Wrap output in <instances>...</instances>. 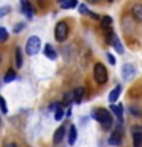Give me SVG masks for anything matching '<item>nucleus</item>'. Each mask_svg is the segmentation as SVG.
Returning <instances> with one entry per match:
<instances>
[{
	"instance_id": "f257e3e1",
	"label": "nucleus",
	"mask_w": 142,
	"mask_h": 147,
	"mask_svg": "<svg viewBox=\"0 0 142 147\" xmlns=\"http://www.w3.org/2000/svg\"><path fill=\"white\" fill-rule=\"evenodd\" d=\"M92 118L96 119V121L101 123V126H102L105 130H110L113 126V118H112V113L109 112L107 109H96L92 112Z\"/></svg>"
},
{
	"instance_id": "f03ea898",
	"label": "nucleus",
	"mask_w": 142,
	"mask_h": 147,
	"mask_svg": "<svg viewBox=\"0 0 142 147\" xmlns=\"http://www.w3.org/2000/svg\"><path fill=\"white\" fill-rule=\"evenodd\" d=\"M93 78L98 84H105L109 80V72L102 63H96L93 67Z\"/></svg>"
},
{
	"instance_id": "7ed1b4c3",
	"label": "nucleus",
	"mask_w": 142,
	"mask_h": 147,
	"mask_svg": "<svg viewBox=\"0 0 142 147\" xmlns=\"http://www.w3.org/2000/svg\"><path fill=\"white\" fill-rule=\"evenodd\" d=\"M26 54H29V55H35L37 52H40V49H41V40L38 38L37 35H32L27 38L26 41Z\"/></svg>"
},
{
	"instance_id": "20e7f679",
	"label": "nucleus",
	"mask_w": 142,
	"mask_h": 147,
	"mask_svg": "<svg viewBox=\"0 0 142 147\" xmlns=\"http://www.w3.org/2000/svg\"><path fill=\"white\" fill-rule=\"evenodd\" d=\"M69 35V26L66 22H58L57 26H55V40L63 43L64 40L67 38Z\"/></svg>"
},
{
	"instance_id": "39448f33",
	"label": "nucleus",
	"mask_w": 142,
	"mask_h": 147,
	"mask_svg": "<svg viewBox=\"0 0 142 147\" xmlns=\"http://www.w3.org/2000/svg\"><path fill=\"white\" fill-rule=\"evenodd\" d=\"M20 8H21V12L25 14L27 18H32V16H34V9H32L29 0H20Z\"/></svg>"
},
{
	"instance_id": "423d86ee",
	"label": "nucleus",
	"mask_w": 142,
	"mask_h": 147,
	"mask_svg": "<svg viewBox=\"0 0 142 147\" xmlns=\"http://www.w3.org/2000/svg\"><path fill=\"white\" fill-rule=\"evenodd\" d=\"M136 74V67L133 66V64H124L122 67V77L125 78V80H130V78H133V75Z\"/></svg>"
},
{
	"instance_id": "0eeeda50",
	"label": "nucleus",
	"mask_w": 142,
	"mask_h": 147,
	"mask_svg": "<svg viewBox=\"0 0 142 147\" xmlns=\"http://www.w3.org/2000/svg\"><path fill=\"white\" fill-rule=\"evenodd\" d=\"M131 16L136 22H142V3H136L131 8Z\"/></svg>"
},
{
	"instance_id": "6e6552de",
	"label": "nucleus",
	"mask_w": 142,
	"mask_h": 147,
	"mask_svg": "<svg viewBox=\"0 0 142 147\" xmlns=\"http://www.w3.org/2000/svg\"><path fill=\"white\" fill-rule=\"evenodd\" d=\"M121 92H122V86H119V84H118V86L115 87V89L109 94V101H110V103H112V104L116 103L118 98H119V95H121Z\"/></svg>"
},
{
	"instance_id": "1a4fd4ad",
	"label": "nucleus",
	"mask_w": 142,
	"mask_h": 147,
	"mask_svg": "<svg viewBox=\"0 0 142 147\" xmlns=\"http://www.w3.org/2000/svg\"><path fill=\"white\" fill-rule=\"evenodd\" d=\"M64 135H66V127L64 126H60L57 130H55V135H54V142H61L63 141V138H64Z\"/></svg>"
},
{
	"instance_id": "9d476101",
	"label": "nucleus",
	"mask_w": 142,
	"mask_h": 147,
	"mask_svg": "<svg viewBox=\"0 0 142 147\" xmlns=\"http://www.w3.org/2000/svg\"><path fill=\"white\" fill-rule=\"evenodd\" d=\"M109 142H110L112 146H118V144H121V142H122V133H121V132H118V130H115V132H113V135L110 136Z\"/></svg>"
},
{
	"instance_id": "9b49d317",
	"label": "nucleus",
	"mask_w": 142,
	"mask_h": 147,
	"mask_svg": "<svg viewBox=\"0 0 142 147\" xmlns=\"http://www.w3.org/2000/svg\"><path fill=\"white\" fill-rule=\"evenodd\" d=\"M44 55L49 60H57V51L52 48V45H46L44 46Z\"/></svg>"
},
{
	"instance_id": "f8f14e48",
	"label": "nucleus",
	"mask_w": 142,
	"mask_h": 147,
	"mask_svg": "<svg viewBox=\"0 0 142 147\" xmlns=\"http://www.w3.org/2000/svg\"><path fill=\"white\" fill-rule=\"evenodd\" d=\"M73 101H75V103H81L82 101V96H84V87H76L75 90H73Z\"/></svg>"
},
{
	"instance_id": "ddd939ff",
	"label": "nucleus",
	"mask_w": 142,
	"mask_h": 147,
	"mask_svg": "<svg viewBox=\"0 0 142 147\" xmlns=\"http://www.w3.org/2000/svg\"><path fill=\"white\" fill-rule=\"evenodd\" d=\"M110 110H113V113L119 118V123H122V104L121 103L112 104V106H110Z\"/></svg>"
},
{
	"instance_id": "4468645a",
	"label": "nucleus",
	"mask_w": 142,
	"mask_h": 147,
	"mask_svg": "<svg viewBox=\"0 0 142 147\" xmlns=\"http://www.w3.org/2000/svg\"><path fill=\"white\" fill-rule=\"evenodd\" d=\"M133 147H142V132L136 130L133 133Z\"/></svg>"
},
{
	"instance_id": "2eb2a0df",
	"label": "nucleus",
	"mask_w": 142,
	"mask_h": 147,
	"mask_svg": "<svg viewBox=\"0 0 142 147\" xmlns=\"http://www.w3.org/2000/svg\"><path fill=\"white\" fill-rule=\"evenodd\" d=\"M76 127L75 126H70L69 127V144L70 146H73L75 144V141H76Z\"/></svg>"
},
{
	"instance_id": "dca6fc26",
	"label": "nucleus",
	"mask_w": 142,
	"mask_h": 147,
	"mask_svg": "<svg viewBox=\"0 0 142 147\" xmlns=\"http://www.w3.org/2000/svg\"><path fill=\"white\" fill-rule=\"evenodd\" d=\"M112 45H113V48L116 49V52L118 54H124V46H122V43L119 41V38L116 35L113 37V40H112Z\"/></svg>"
},
{
	"instance_id": "f3484780",
	"label": "nucleus",
	"mask_w": 142,
	"mask_h": 147,
	"mask_svg": "<svg viewBox=\"0 0 142 147\" xmlns=\"http://www.w3.org/2000/svg\"><path fill=\"white\" fill-rule=\"evenodd\" d=\"M112 23H113V20H112V17H109V16H105V17L101 18V26H102L105 31L112 28Z\"/></svg>"
},
{
	"instance_id": "a211bd4d",
	"label": "nucleus",
	"mask_w": 142,
	"mask_h": 147,
	"mask_svg": "<svg viewBox=\"0 0 142 147\" xmlns=\"http://www.w3.org/2000/svg\"><path fill=\"white\" fill-rule=\"evenodd\" d=\"M15 77H17V74H15V71H12V69H9V71L5 74V77H3V81L5 83H11V81H14L15 80Z\"/></svg>"
},
{
	"instance_id": "6ab92c4d",
	"label": "nucleus",
	"mask_w": 142,
	"mask_h": 147,
	"mask_svg": "<svg viewBox=\"0 0 142 147\" xmlns=\"http://www.w3.org/2000/svg\"><path fill=\"white\" fill-rule=\"evenodd\" d=\"M15 66H17V67H21V66H23V57H21L20 48L15 49Z\"/></svg>"
},
{
	"instance_id": "aec40b11",
	"label": "nucleus",
	"mask_w": 142,
	"mask_h": 147,
	"mask_svg": "<svg viewBox=\"0 0 142 147\" xmlns=\"http://www.w3.org/2000/svg\"><path fill=\"white\" fill-rule=\"evenodd\" d=\"M78 5L76 0H66L64 3H61V8L63 9H72V8H75Z\"/></svg>"
},
{
	"instance_id": "412c9836",
	"label": "nucleus",
	"mask_w": 142,
	"mask_h": 147,
	"mask_svg": "<svg viewBox=\"0 0 142 147\" xmlns=\"http://www.w3.org/2000/svg\"><path fill=\"white\" fill-rule=\"evenodd\" d=\"M63 115H64V109L60 107V104L57 106V110H55V113H54V118L57 119V121H60V119L63 118Z\"/></svg>"
},
{
	"instance_id": "4be33fe9",
	"label": "nucleus",
	"mask_w": 142,
	"mask_h": 147,
	"mask_svg": "<svg viewBox=\"0 0 142 147\" xmlns=\"http://www.w3.org/2000/svg\"><path fill=\"white\" fill-rule=\"evenodd\" d=\"M8 40V31L5 28H0V43H5Z\"/></svg>"
},
{
	"instance_id": "5701e85b",
	"label": "nucleus",
	"mask_w": 142,
	"mask_h": 147,
	"mask_svg": "<svg viewBox=\"0 0 142 147\" xmlns=\"http://www.w3.org/2000/svg\"><path fill=\"white\" fill-rule=\"evenodd\" d=\"M0 110L3 113H8V106H6V101H5L3 96H0Z\"/></svg>"
},
{
	"instance_id": "b1692460",
	"label": "nucleus",
	"mask_w": 142,
	"mask_h": 147,
	"mask_svg": "<svg viewBox=\"0 0 142 147\" xmlns=\"http://www.w3.org/2000/svg\"><path fill=\"white\" fill-rule=\"evenodd\" d=\"M78 11H80L81 14H89V12H90L89 9H87L86 5H80V6H78Z\"/></svg>"
},
{
	"instance_id": "393cba45",
	"label": "nucleus",
	"mask_w": 142,
	"mask_h": 147,
	"mask_svg": "<svg viewBox=\"0 0 142 147\" xmlns=\"http://www.w3.org/2000/svg\"><path fill=\"white\" fill-rule=\"evenodd\" d=\"M8 12H9V6H3V8H0V18L5 17Z\"/></svg>"
},
{
	"instance_id": "a878e982",
	"label": "nucleus",
	"mask_w": 142,
	"mask_h": 147,
	"mask_svg": "<svg viewBox=\"0 0 142 147\" xmlns=\"http://www.w3.org/2000/svg\"><path fill=\"white\" fill-rule=\"evenodd\" d=\"M23 29H25V23H18V25L14 28V32H15V34H18V32L23 31Z\"/></svg>"
},
{
	"instance_id": "bb28decb",
	"label": "nucleus",
	"mask_w": 142,
	"mask_h": 147,
	"mask_svg": "<svg viewBox=\"0 0 142 147\" xmlns=\"http://www.w3.org/2000/svg\"><path fill=\"white\" fill-rule=\"evenodd\" d=\"M107 58H109V63L110 64H116V58H115L112 54H107Z\"/></svg>"
},
{
	"instance_id": "cd10ccee",
	"label": "nucleus",
	"mask_w": 142,
	"mask_h": 147,
	"mask_svg": "<svg viewBox=\"0 0 142 147\" xmlns=\"http://www.w3.org/2000/svg\"><path fill=\"white\" fill-rule=\"evenodd\" d=\"M89 16H90L92 18H95V20H98V18H99L98 14H93V12H89Z\"/></svg>"
},
{
	"instance_id": "c85d7f7f",
	"label": "nucleus",
	"mask_w": 142,
	"mask_h": 147,
	"mask_svg": "<svg viewBox=\"0 0 142 147\" xmlns=\"http://www.w3.org/2000/svg\"><path fill=\"white\" fill-rule=\"evenodd\" d=\"M6 147H17V144H14V142H11V144H6Z\"/></svg>"
},
{
	"instance_id": "c756f323",
	"label": "nucleus",
	"mask_w": 142,
	"mask_h": 147,
	"mask_svg": "<svg viewBox=\"0 0 142 147\" xmlns=\"http://www.w3.org/2000/svg\"><path fill=\"white\" fill-rule=\"evenodd\" d=\"M87 2H89V3H98L99 0H87Z\"/></svg>"
},
{
	"instance_id": "7c9ffc66",
	"label": "nucleus",
	"mask_w": 142,
	"mask_h": 147,
	"mask_svg": "<svg viewBox=\"0 0 142 147\" xmlns=\"http://www.w3.org/2000/svg\"><path fill=\"white\" fill-rule=\"evenodd\" d=\"M37 2H38V3H41V5H43V3H46V2H48V0H37Z\"/></svg>"
},
{
	"instance_id": "2f4dec72",
	"label": "nucleus",
	"mask_w": 142,
	"mask_h": 147,
	"mask_svg": "<svg viewBox=\"0 0 142 147\" xmlns=\"http://www.w3.org/2000/svg\"><path fill=\"white\" fill-rule=\"evenodd\" d=\"M57 2H58L60 5H61V3H64V2H66V0H57Z\"/></svg>"
},
{
	"instance_id": "473e14b6",
	"label": "nucleus",
	"mask_w": 142,
	"mask_h": 147,
	"mask_svg": "<svg viewBox=\"0 0 142 147\" xmlns=\"http://www.w3.org/2000/svg\"><path fill=\"white\" fill-rule=\"evenodd\" d=\"M109 2H115V0H109Z\"/></svg>"
},
{
	"instance_id": "72a5a7b5",
	"label": "nucleus",
	"mask_w": 142,
	"mask_h": 147,
	"mask_svg": "<svg viewBox=\"0 0 142 147\" xmlns=\"http://www.w3.org/2000/svg\"><path fill=\"white\" fill-rule=\"evenodd\" d=\"M0 124H2V119H0Z\"/></svg>"
}]
</instances>
